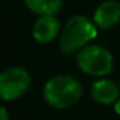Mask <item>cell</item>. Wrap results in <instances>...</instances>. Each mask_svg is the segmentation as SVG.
<instances>
[{
  "instance_id": "obj_1",
  "label": "cell",
  "mask_w": 120,
  "mask_h": 120,
  "mask_svg": "<svg viewBox=\"0 0 120 120\" xmlns=\"http://www.w3.org/2000/svg\"><path fill=\"white\" fill-rule=\"evenodd\" d=\"M96 36V25L85 15L71 17L60 32L59 49L66 56L77 55Z\"/></svg>"
},
{
  "instance_id": "obj_2",
  "label": "cell",
  "mask_w": 120,
  "mask_h": 120,
  "mask_svg": "<svg viewBox=\"0 0 120 120\" xmlns=\"http://www.w3.org/2000/svg\"><path fill=\"white\" fill-rule=\"evenodd\" d=\"M82 96L81 82L67 74H60L46 81L43 98L48 105L55 109H67L75 105Z\"/></svg>"
},
{
  "instance_id": "obj_3",
  "label": "cell",
  "mask_w": 120,
  "mask_h": 120,
  "mask_svg": "<svg viewBox=\"0 0 120 120\" xmlns=\"http://www.w3.org/2000/svg\"><path fill=\"white\" fill-rule=\"evenodd\" d=\"M77 64L88 75L106 77L113 68V56L101 45H87L77 53Z\"/></svg>"
},
{
  "instance_id": "obj_4",
  "label": "cell",
  "mask_w": 120,
  "mask_h": 120,
  "mask_svg": "<svg viewBox=\"0 0 120 120\" xmlns=\"http://www.w3.org/2000/svg\"><path fill=\"white\" fill-rule=\"evenodd\" d=\"M31 87V75L24 67H8L0 73V99L6 102L21 98Z\"/></svg>"
},
{
  "instance_id": "obj_5",
  "label": "cell",
  "mask_w": 120,
  "mask_h": 120,
  "mask_svg": "<svg viewBox=\"0 0 120 120\" xmlns=\"http://www.w3.org/2000/svg\"><path fill=\"white\" fill-rule=\"evenodd\" d=\"M59 35L60 21L56 15H41L32 27V36L39 43H49Z\"/></svg>"
},
{
  "instance_id": "obj_6",
  "label": "cell",
  "mask_w": 120,
  "mask_h": 120,
  "mask_svg": "<svg viewBox=\"0 0 120 120\" xmlns=\"http://www.w3.org/2000/svg\"><path fill=\"white\" fill-rule=\"evenodd\" d=\"M120 21V3L116 0H105L94 13V22L98 28L109 30Z\"/></svg>"
},
{
  "instance_id": "obj_7",
  "label": "cell",
  "mask_w": 120,
  "mask_h": 120,
  "mask_svg": "<svg viewBox=\"0 0 120 120\" xmlns=\"http://www.w3.org/2000/svg\"><path fill=\"white\" fill-rule=\"evenodd\" d=\"M91 95L95 102L102 103V105H110L119 99L120 87L115 81L101 77L96 81H94L91 87Z\"/></svg>"
},
{
  "instance_id": "obj_8",
  "label": "cell",
  "mask_w": 120,
  "mask_h": 120,
  "mask_svg": "<svg viewBox=\"0 0 120 120\" xmlns=\"http://www.w3.org/2000/svg\"><path fill=\"white\" fill-rule=\"evenodd\" d=\"M27 8L41 15H56L61 10L63 0H24Z\"/></svg>"
},
{
  "instance_id": "obj_9",
  "label": "cell",
  "mask_w": 120,
  "mask_h": 120,
  "mask_svg": "<svg viewBox=\"0 0 120 120\" xmlns=\"http://www.w3.org/2000/svg\"><path fill=\"white\" fill-rule=\"evenodd\" d=\"M0 120H10V115L4 106H0Z\"/></svg>"
},
{
  "instance_id": "obj_10",
  "label": "cell",
  "mask_w": 120,
  "mask_h": 120,
  "mask_svg": "<svg viewBox=\"0 0 120 120\" xmlns=\"http://www.w3.org/2000/svg\"><path fill=\"white\" fill-rule=\"evenodd\" d=\"M113 105H115V112H116V113L120 116V98L116 101V102H115V103H113Z\"/></svg>"
},
{
  "instance_id": "obj_11",
  "label": "cell",
  "mask_w": 120,
  "mask_h": 120,
  "mask_svg": "<svg viewBox=\"0 0 120 120\" xmlns=\"http://www.w3.org/2000/svg\"><path fill=\"white\" fill-rule=\"evenodd\" d=\"M119 87H120V84H119Z\"/></svg>"
}]
</instances>
